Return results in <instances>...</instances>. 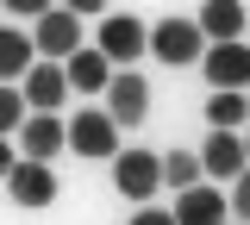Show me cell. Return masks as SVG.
Masks as SVG:
<instances>
[{"label": "cell", "mask_w": 250, "mask_h": 225, "mask_svg": "<svg viewBox=\"0 0 250 225\" xmlns=\"http://www.w3.org/2000/svg\"><path fill=\"white\" fill-rule=\"evenodd\" d=\"M244 163H250V157H244V138H238L231 125H213L207 150H200V169H207V175H219V182H231Z\"/></svg>", "instance_id": "obj_12"}, {"label": "cell", "mask_w": 250, "mask_h": 225, "mask_svg": "<svg viewBox=\"0 0 250 225\" xmlns=\"http://www.w3.org/2000/svg\"><path fill=\"white\" fill-rule=\"evenodd\" d=\"M200 75L213 88H250V44L244 38H213L200 50Z\"/></svg>", "instance_id": "obj_3"}, {"label": "cell", "mask_w": 250, "mask_h": 225, "mask_svg": "<svg viewBox=\"0 0 250 225\" xmlns=\"http://www.w3.org/2000/svg\"><path fill=\"white\" fill-rule=\"evenodd\" d=\"M207 119H213V125H244L250 119V100H244V88H213V94H207Z\"/></svg>", "instance_id": "obj_16"}, {"label": "cell", "mask_w": 250, "mask_h": 225, "mask_svg": "<svg viewBox=\"0 0 250 225\" xmlns=\"http://www.w3.org/2000/svg\"><path fill=\"white\" fill-rule=\"evenodd\" d=\"M244 157H250V138H244Z\"/></svg>", "instance_id": "obj_24"}, {"label": "cell", "mask_w": 250, "mask_h": 225, "mask_svg": "<svg viewBox=\"0 0 250 225\" xmlns=\"http://www.w3.org/2000/svg\"><path fill=\"white\" fill-rule=\"evenodd\" d=\"M244 100H250V88H244Z\"/></svg>", "instance_id": "obj_25"}, {"label": "cell", "mask_w": 250, "mask_h": 225, "mask_svg": "<svg viewBox=\"0 0 250 225\" xmlns=\"http://www.w3.org/2000/svg\"><path fill=\"white\" fill-rule=\"evenodd\" d=\"M225 206H231L238 219H250V163L238 169V175H231V194H225Z\"/></svg>", "instance_id": "obj_19"}, {"label": "cell", "mask_w": 250, "mask_h": 225, "mask_svg": "<svg viewBox=\"0 0 250 225\" xmlns=\"http://www.w3.org/2000/svg\"><path fill=\"white\" fill-rule=\"evenodd\" d=\"M75 44H82V13H69L62 0H57V6H44V13H38V25H31V50L62 63Z\"/></svg>", "instance_id": "obj_4"}, {"label": "cell", "mask_w": 250, "mask_h": 225, "mask_svg": "<svg viewBox=\"0 0 250 225\" xmlns=\"http://www.w3.org/2000/svg\"><path fill=\"white\" fill-rule=\"evenodd\" d=\"M0 6H6V13H31V19H38V13H44L50 0H0Z\"/></svg>", "instance_id": "obj_21"}, {"label": "cell", "mask_w": 250, "mask_h": 225, "mask_svg": "<svg viewBox=\"0 0 250 225\" xmlns=\"http://www.w3.org/2000/svg\"><path fill=\"white\" fill-rule=\"evenodd\" d=\"M69 150V125L57 113H25L19 119V157H38V163H57Z\"/></svg>", "instance_id": "obj_8"}, {"label": "cell", "mask_w": 250, "mask_h": 225, "mask_svg": "<svg viewBox=\"0 0 250 225\" xmlns=\"http://www.w3.org/2000/svg\"><path fill=\"white\" fill-rule=\"evenodd\" d=\"M144 44H150V32H144V19H131V13H106L100 19V57L106 63H138L144 57Z\"/></svg>", "instance_id": "obj_7"}, {"label": "cell", "mask_w": 250, "mask_h": 225, "mask_svg": "<svg viewBox=\"0 0 250 225\" xmlns=\"http://www.w3.org/2000/svg\"><path fill=\"white\" fill-rule=\"evenodd\" d=\"M19 94H25V106H31V113H57V106H62V94H69V75H62V63H57V57L31 63L25 75H19Z\"/></svg>", "instance_id": "obj_9"}, {"label": "cell", "mask_w": 250, "mask_h": 225, "mask_svg": "<svg viewBox=\"0 0 250 225\" xmlns=\"http://www.w3.org/2000/svg\"><path fill=\"white\" fill-rule=\"evenodd\" d=\"M131 225H175V213H156L150 200H144V213H131Z\"/></svg>", "instance_id": "obj_20"}, {"label": "cell", "mask_w": 250, "mask_h": 225, "mask_svg": "<svg viewBox=\"0 0 250 225\" xmlns=\"http://www.w3.org/2000/svg\"><path fill=\"white\" fill-rule=\"evenodd\" d=\"M113 188L131 200V206H144V200H156V188H163V157H150V150H113Z\"/></svg>", "instance_id": "obj_2"}, {"label": "cell", "mask_w": 250, "mask_h": 225, "mask_svg": "<svg viewBox=\"0 0 250 225\" xmlns=\"http://www.w3.org/2000/svg\"><path fill=\"white\" fill-rule=\"evenodd\" d=\"M219 219H231V206H225L219 188H200V182L175 188V225H219Z\"/></svg>", "instance_id": "obj_11"}, {"label": "cell", "mask_w": 250, "mask_h": 225, "mask_svg": "<svg viewBox=\"0 0 250 225\" xmlns=\"http://www.w3.org/2000/svg\"><path fill=\"white\" fill-rule=\"evenodd\" d=\"M19 163V144H6V131H0V182H6V169Z\"/></svg>", "instance_id": "obj_22"}, {"label": "cell", "mask_w": 250, "mask_h": 225, "mask_svg": "<svg viewBox=\"0 0 250 225\" xmlns=\"http://www.w3.org/2000/svg\"><path fill=\"white\" fill-rule=\"evenodd\" d=\"M31 106H25V94L13 88V82H0V131H19V119H25Z\"/></svg>", "instance_id": "obj_18"}, {"label": "cell", "mask_w": 250, "mask_h": 225, "mask_svg": "<svg viewBox=\"0 0 250 225\" xmlns=\"http://www.w3.org/2000/svg\"><path fill=\"white\" fill-rule=\"evenodd\" d=\"M163 182H169V188L200 182V157H194V150H169V157H163Z\"/></svg>", "instance_id": "obj_17"}, {"label": "cell", "mask_w": 250, "mask_h": 225, "mask_svg": "<svg viewBox=\"0 0 250 225\" xmlns=\"http://www.w3.org/2000/svg\"><path fill=\"white\" fill-rule=\"evenodd\" d=\"M62 6H69V13H82V19H88V13H106V0H62Z\"/></svg>", "instance_id": "obj_23"}, {"label": "cell", "mask_w": 250, "mask_h": 225, "mask_svg": "<svg viewBox=\"0 0 250 225\" xmlns=\"http://www.w3.org/2000/svg\"><path fill=\"white\" fill-rule=\"evenodd\" d=\"M62 75H69V88H75V94H100V88H106V75H113V63H106L100 50H82V44H75V50L62 57Z\"/></svg>", "instance_id": "obj_14"}, {"label": "cell", "mask_w": 250, "mask_h": 225, "mask_svg": "<svg viewBox=\"0 0 250 225\" xmlns=\"http://www.w3.org/2000/svg\"><path fill=\"white\" fill-rule=\"evenodd\" d=\"M6 194H13L25 213H38V206H50V200H57V169H50V163H38V157H19L13 169H6Z\"/></svg>", "instance_id": "obj_6"}, {"label": "cell", "mask_w": 250, "mask_h": 225, "mask_svg": "<svg viewBox=\"0 0 250 225\" xmlns=\"http://www.w3.org/2000/svg\"><path fill=\"white\" fill-rule=\"evenodd\" d=\"M69 150L88 157V163H106L119 150V119L100 113V106H94V113H75V119H69Z\"/></svg>", "instance_id": "obj_5"}, {"label": "cell", "mask_w": 250, "mask_h": 225, "mask_svg": "<svg viewBox=\"0 0 250 225\" xmlns=\"http://www.w3.org/2000/svg\"><path fill=\"white\" fill-rule=\"evenodd\" d=\"M31 32H13V25H0V82H19L31 69Z\"/></svg>", "instance_id": "obj_15"}, {"label": "cell", "mask_w": 250, "mask_h": 225, "mask_svg": "<svg viewBox=\"0 0 250 225\" xmlns=\"http://www.w3.org/2000/svg\"><path fill=\"white\" fill-rule=\"evenodd\" d=\"M106 113H113L119 125L150 119V82H144V75H106Z\"/></svg>", "instance_id": "obj_10"}, {"label": "cell", "mask_w": 250, "mask_h": 225, "mask_svg": "<svg viewBox=\"0 0 250 225\" xmlns=\"http://www.w3.org/2000/svg\"><path fill=\"white\" fill-rule=\"evenodd\" d=\"M200 38L213 44V38H244V25H250V6L244 0H200Z\"/></svg>", "instance_id": "obj_13"}, {"label": "cell", "mask_w": 250, "mask_h": 225, "mask_svg": "<svg viewBox=\"0 0 250 225\" xmlns=\"http://www.w3.org/2000/svg\"><path fill=\"white\" fill-rule=\"evenodd\" d=\"M150 50L156 63H169V69H188V63H200V50H207V38H200V25L188 19V13H169V19H156L150 25Z\"/></svg>", "instance_id": "obj_1"}]
</instances>
